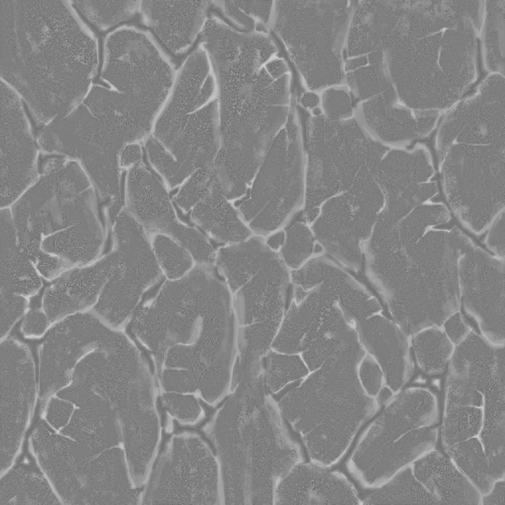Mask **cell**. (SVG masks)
Instances as JSON below:
<instances>
[{"mask_svg": "<svg viewBox=\"0 0 505 505\" xmlns=\"http://www.w3.org/2000/svg\"><path fill=\"white\" fill-rule=\"evenodd\" d=\"M69 160L67 158L60 155H48L41 164V175L51 174L60 170Z\"/></svg>", "mask_w": 505, "mask_h": 505, "instance_id": "11a10c76", "label": "cell"}, {"mask_svg": "<svg viewBox=\"0 0 505 505\" xmlns=\"http://www.w3.org/2000/svg\"><path fill=\"white\" fill-rule=\"evenodd\" d=\"M90 311L69 316L52 325L39 351L38 389L45 401L69 382L79 361L89 353L107 348L119 333Z\"/></svg>", "mask_w": 505, "mask_h": 505, "instance_id": "8fae6325", "label": "cell"}, {"mask_svg": "<svg viewBox=\"0 0 505 505\" xmlns=\"http://www.w3.org/2000/svg\"><path fill=\"white\" fill-rule=\"evenodd\" d=\"M357 375L365 392L376 399L385 382L382 368L369 354H365L361 360L357 367Z\"/></svg>", "mask_w": 505, "mask_h": 505, "instance_id": "f6af8a7d", "label": "cell"}, {"mask_svg": "<svg viewBox=\"0 0 505 505\" xmlns=\"http://www.w3.org/2000/svg\"><path fill=\"white\" fill-rule=\"evenodd\" d=\"M0 77L36 127L80 104L100 64L97 36L68 0H0Z\"/></svg>", "mask_w": 505, "mask_h": 505, "instance_id": "6da1fadb", "label": "cell"}, {"mask_svg": "<svg viewBox=\"0 0 505 505\" xmlns=\"http://www.w3.org/2000/svg\"><path fill=\"white\" fill-rule=\"evenodd\" d=\"M380 164L379 183L386 202L417 194L425 183L433 180L436 171L430 149L420 143L392 148Z\"/></svg>", "mask_w": 505, "mask_h": 505, "instance_id": "cb8c5ba5", "label": "cell"}, {"mask_svg": "<svg viewBox=\"0 0 505 505\" xmlns=\"http://www.w3.org/2000/svg\"><path fill=\"white\" fill-rule=\"evenodd\" d=\"M71 1V0H70ZM80 15L105 32L126 24L138 15L140 0H71Z\"/></svg>", "mask_w": 505, "mask_h": 505, "instance_id": "836d02e7", "label": "cell"}, {"mask_svg": "<svg viewBox=\"0 0 505 505\" xmlns=\"http://www.w3.org/2000/svg\"><path fill=\"white\" fill-rule=\"evenodd\" d=\"M125 195L126 208L146 232L168 235L191 253L200 248L203 234L178 220L164 185L142 162L128 169Z\"/></svg>", "mask_w": 505, "mask_h": 505, "instance_id": "ac0fdd59", "label": "cell"}, {"mask_svg": "<svg viewBox=\"0 0 505 505\" xmlns=\"http://www.w3.org/2000/svg\"><path fill=\"white\" fill-rule=\"evenodd\" d=\"M122 342L94 350L74 368L68 384L57 395L81 405L108 404L120 394L150 382L145 367L134 350L126 353Z\"/></svg>", "mask_w": 505, "mask_h": 505, "instance_id": "7c38bea8", "label": "cell"}, {"mask_svg": "<svg viewBox=\"0 0 505 505\" xmlns=\"http://www.w3.org/2000/svg\"><path fill=\"white\" fill-rule=\"evenodd\" d=\"M503 387L504 345H491L469 332L450 359L445 405L483 407L484 394Z\"/></svg>", "mask_w": 505, "mask_h": 505, "instance_id": "e0dca14e", "label": "cell"}, {"mask_svg": "<svg viewBox=\"0 0 505 505\" xmlns=\"http://www.w3.org/2000/svg\"><path fill=\"white\" fill-rule=\"evenodd\" d=\"M161 401L164 409L182 425H194L204 417L203 408L194 396L166 392Z\"/></svg>", "mask_w": 505, "mask_h": 505, "instance_id": "7bdbcfd3", "label": "cell"}, {"mask_svg": "<svg viewBox=\"0 0 505 505\" xmlns=\"http://www.w3.org/2000/svg\"><path fill=\"white\" fill-rule=\"evenodd\" d=\"M212 3L210 0H140L138 15L168 52L180 56L199 37Z\"/></svg>", "mask_w": 505, "mask_h": 505, "instance_id": "44dd1931", "label": "cell"}, {"mask_svg": "<svg viewBox=\"0 0 505 505\" xmlns=\"http://www.w3.org/2000/svg\"><path fill=\"white\" fill-rule=\"evenodd\" d=\"M29 298L0 292V339L5 338L19 319L28 311Z\"/></svg>", "mask_w": 505, "mask_h": 505, "instance_id": "ee69618b", "label": "cell"}, {"mask_svg": "<svg viewBox=\"0 0 505 505\" xmlns=\"http://www.w3.org/2000/svg\"><path fill=\"white\" fill-rule=\"evenodd\" d=\"M283 396L277 406L301 437L310 461L330 468L345 456L361 428L380 405L359 379L327 383L320 367Z\"/></svg>", "mask_w": 505, "mask_h": 505, "instance_id": "5b68a950", "label": "cell"}, {"mask_svg": "<svg viewBox=\"0 0 505 505\" xmlns=\"http://www.w3.org/2000/svg\"><path fill=\"white\" fill-rule=\"evenodd\" d=\"M228 200L216 177L191 214L193 221L213 239L225 245L242 242L253 234Z\"/></svg>", "mask_w": 505, "mask_h": 505, "instance_id": "83f0119b", "label": "cell"}, {"mask_svg": "<svg viewBox=\"0 0 505 505\" xmlns=\"http://www.w3.org/2000/svg\"><path fill=\"white\" fill-rule=\"evenodd\" d=\"M413 349L418 364L429 376L442 374L454 351L453 343L445 332L436 326L413 335Z\"/></svg>", "mask_w": 505, "mask_h": 505, "instance_id": "d6a6232c", "label": "cell"}, {"mask_svg": "<svg viewBox=\"0 0 505 505\" xmlns=\"http://www.w3.org/2000/svg\"><path fill=\"white\" fill-rule=\"evenodd\" d=\"M505 479L495 480L489 491L481 497V504L487 505H505Z\"/></svg>", "mask_w": 505, "mask_h": 505, "instance_id": "db71d44e", "label": "cell"}, {"mask_svg": "<svg viewBox=\"0 0 505 505\" xmlns=\"http://www.w3.org/2000/svg\"><path fill=\"white\" fill-rule=\"evenodd\" d=\"M447 455L480 494L487 493L495 481L488 457L478 436L444 448Z\"/></svg>", "mask_w": 505, "mask_h": 505, "instance_id": "1f68e13d", "label": "cell"}, {"mask_svg": "<svg viewBox=\"0 0 505 505\" xmlns=\"http://www.w3.org/2000/svg\"><path fill=\"white\" fill-rule=\"evenodd\" d=\"M177 69L149 30L126 24L104 39L103 83L98 88L124 123L138 134L149 135L171 91Z\"/></svg>", "mask_w": 505, "mask_h": 505, "instance_id": "277c9868", "label": "cell"}, {"mask_svg": "<svg viewBox=\"0 0 505 505\" xmlns=\"http://www.w3.org/2000/svg\"><path fill=\"white\" fill-rule=\"evenodd\" d=\"M461 304L493 344L505 343V261L472 241L459 262Z\"/></svg>", "mask_w": 505, "mask_h": 505, "instance_id": "4fadbf2b", "label": "cell"}, {"mask_svg": "<svg viewBox=\"0 0 505 505\" xmlns=\"http://www.w3.org/2000/svg\"><path fill=\"white\" fill-rule=\"evenodd\" d=\"M438 168L448 209L470 232L483 234L505 212V147L453 144Z\"/></svg>", "mask_w": 505, "mask_h": 505, "instance_id": "ba28073f", "label": "cell"}, {"mask_svg": "<svg viewBox=\"0 0 505 505\" xmlns=\"http://www.w3.org/2000/svg\"><path fill=\"white\" fill-rule=\"evenodd\" d=\"M285 229V241L278 254L289 270L296 269L310 259L325 253L310 225L297 221Z\"/></svg>", "mask_w": 505, "mask_h": 505, "instance_id": "8d00e7d4", "label": "cell"}, {"mask_svg": "<svg viewBox=\"0 0 505 505\" xmlns=\"http://www.w3.org/2000/svg\"><path fill=\"white\" fill-rule=\"evenodd\" d=\"M41 225V249L72 267L99 258L104 236L96 192L81 166L69 161L60 170L40 175L29 188Z\"/></svg>", "mask_w": 505, "mask_h": 505, "instance_id": "8992f818", "label": "cell"}, {"mask_svg": "<svg viewBox=\"0 0 505 505\" xmlns=\"http://www.w3.org/2000/svg\"><path fill=\"white\" fill-rule=\"evenodd\" d=\"M114 225V270L90 311L116 329L122 323V316L129 317L143 293L160 278L162 271L146 232L126 207Z\"/></svg>", "mask_w": 505, "mask_h": 505, "instance_id": "30bf717a", "label": "cell"}, {"mask_svg": "<svg viewBox=\"0 0 505 505\" xmlns=\"http://www.w3.org/2000/svg\"><path fill=\"white\" fill-rule=\"evenodd\" d=\"M216 177L213 163L199 167L180 185L175 202L185 212L192 209L205 196Z\"/></svg>", "mask_w": 505, "mask_h": 505, "instance_id": "b9f144b4", "label": "cell"}, {"mask_svg": "<svg viewBox=\"0 0 505 505\" xmlns=\"http://www.w3.org/2000/svg\"><path fill=\"white\" fill-rule=\"evenodd\" d=\"M482 420V407L445 405L441 428L444 449L478 436Z\"/></svg>", "mask_w": 505, "mask_h": 505, "instance_id": "f35d334b", "label": "cell"}, {"mask_svg": "<svg viewBox=\"0 0 505 505\" xmlns=\"http://www.w3.org/2000/svg\"><path fill=\"white\" fill-rule=\"evenodd\" d=\"M285 237V229H279L264 237L267 247L273 252L278 253L283 246Z\"/></svg>", "mask_w": 505, "mask_h": 505, "instance_id": "9f6ffc18", "label": "cell"}, {"mask_svg": "<svg viewBox=\"0 0 505 505\" xmlns=\"http://www.w3.org/2000/svg\"><path fill=\"white\" fill-rule=\"evenodd\" d=\"M29 258L40 276L52 282L72 267L61 258L40 249Z\"/></svg>", "mask_w": 505, "mask_h": 505, "instance_id": "bcb514c9", "label": "cell"}, {"mask_svg": "<svg viewBox=\"0 0 505 505\" xmlns=\"http://www.w3.org/2000/svg\"><path fill=\"white\" fill-rule=\"evenodd\" d=\"M361 504L439 505L414 475L410 465L374 490Z\"/></svg>", "mask_w": 505, "mask_h": 505, "instance_id": "4dcf8cb0", "label": "cell"}, {"mask_svg": "<svg viewBox=\"0 0 505 505\" xmlns=\"http://www.w3.org/2000/svg\"><path fill=\"white\" fill-rule=\"evenodd\" d=\"M51 325L48 318L42 308L28 310L21 325V334L25 337L36 339L42 337Z\"/></svg>", "mask_w": 505, "mask_h": 505, "instance_id": "c3c4849f", "label": "cell"}, {"mask_svg": "<svg viewBox=\"0 0 505 505\" xmlns=\"http://www.w3.org/2000/svg\"><path fill=\"white\" fill-rule=\"evenodd\" d=\"M141 492L143 505H220L219 464L208 440L193 432L171 436L156 457Z\"/></svg>", "mask_w": 505, "mask_h": 505, "instance_id": "9c48e42d", "label": "cell"}, {"mask_svg": "<svg viewBox=\"0 0 505 505\" xmlns=\"http://www.w3.org/2000/svg\"><path fill=\"white\" fill-rule=\"evenodd\" d=\"M485 244L495 256L505 261V212L499 215L487 229Z\"/></svg>", "mask_w": 505, "mask_h": 505, "instance_id": "f907efd6", "label": "cell"}, {"mask_svg": "<svg viewBox=\"0 0 505 505\" xmlns=\"http://www.w3.org/2000/svg\"><path fill=\"white\" fill-rule=\"evenodd\" d=\"M471 241L457 227L432 228L379 271L374 284L406 335L440 326L458 311L459 262Z\"/></svg>", "mask_w": 505, "mask_h": 505, "instance_id": "3957f363", "label": "cell"}, {"mask_svg": "<svg viewBox=\"0 0 505 505\" xmlns=\"http://www.w3.org/2000/svg\"><path fill=\"white\" fill-rule=\"evenodd\" d=\"M231 393L203 430L219 464L222 504L274 505L278 482L304 461L302 448L262 374Z\"/></svg>", "mask_w": 505, "mask_h": 505, "instance_id": "7a4b0ae2", "label": "cell"}, {"mask_svg": "<svg viewBox=\"0 0 505 505\" xmlns=\"http://www.w3.org/2000/svg\"><path fill=\"white\" fill-rule=\"evenodd\" d=\"M115 260L113 251L91 264L71 267L45 289L41 308L51 327L69 316L93 308L113 273Z\"/></svg>", "mask_w": 505, "mask_h": 505, "instance_id": "ffe728a7", "label": "cell"}, {"mask_svg": "<svg viewBox=\"0 0 505 505\" xmlns=\"http://www.w3.org/2000/svg\"><path fill=\"white\" fill-rule=\"evenodd\" d=\"M226 17L248 32L269 33L271 29L274 1H221Z\"/></svg>", "mask_w": 505, "mask_h": 505, "instance_id": "ab89813d", "label": "cell"}, {"mask_svg": "<svg viewBox=\"0 0 505 505\" xmlns=\"http://www.w3.org/2000/svg\"><path fill=\"white\" fill-rule=\"evenodd\" d=\"M441 127L452 144L505 147V117L501 110H455L443 117Z\"/></svg>", "mask_w": 505, "mask_h": 505, "instance_id": "f1b7e54d", "label": "cell"}, {"mask_svg": "<svg viewBox=\"0 0 505 505\" xmlns=\"http://www.w3.org/2000/svg\"><path fill=\"white\" fill-rule=\"evenodd\" d=\"M360 128L379 144L392 148L408 147L436 128L440 113L420 112L383 102L362 104L355 113Z\"/></svg>", "mask_w": 505, "mask_h": 505, "instance_id": "603a6c76", "label": "cell"}, {"mask_svg": "<svg viewBox=\"0 0 505 505\" xmlns=\"http://www.w3.org/2000/svg\"><path fill=\"white\" fill-rule=\"evenodd\" d=\"M377 219L357 196L345 193L326 200L310 225L325 252L358 271Z\"/></svg>", "mask_w": 505, "mask_h": 505, "instance_id": "2e32d148", "label": "cell"}, {"mask_svg": "<svg viewBox=\"0 0 505 505\" xmlns=\"http://www.w3.org/2000/svg\"><path fill=\"white\" fill-rule=\"evenodd\" d=\"M323 100V107L327 118L330 120H345L353 114L349 97L345 94L328 93Z\"/></svg>", "mask_w": 505, "mask_h": 505, "instance_id": "681fc988", "label": "cell"}, {"mask_svg": "<svg viewBox=\"0 0 505 505\" xmlns=\"http://www.w3.org/2000/svg\"><path fill=\"white\" fill-rule=\"evenodd\" d=\"M0 292L29 298L42 287L41 277L30 259L20 251L11 258L0 260Z\"/></svg>", "mask_w": 505, "mask_h": 505, "instance_id": "d590c367", "label": "cell"}, {"mask_svg": "<svg viewBox=\"0 0 505 505\" xmlns=\"http://www.w3.org/2000/svg\"><path fill=\"white\" fill-rule=\"evenodd\" d=\"M377 329L370 317L356 324L365 351L378 363L383 371L385 385L394 393L405 383L413 371V364L406 334L397 324L380 316L381 333L378 316Z\"/></svg>", "mask_w": 505, "mask_h": 505, "instance_id": "d4e9b609", "label": "cell"}, {"mask_svg": "<svg viewBox=\"0 0 505 505\" xmlns=\"http://www.w3.org/2000/svg\"><path fill=\"white\" fill-rule=\"evenodd\" d=\"M274 253L266 245L264 237L252 234L242 242L218 249L215 267L232 293Z\"/></svg>", "mask_w": 505, "mask_h": 505, "instance_id": "f546056e", "label": "cell"}, {"mask_svg": "<svg viewBox=\"0 0 505 505\" xmlns=\"http://www.w3.org/2000/svg\"><path fill=\"white\" fill-rule=\"evenodd\" d=\"M310 461L294 466L278 482L275 505L361 504L343 473Z\"/></svg>", "mask_w": 505, "mask_h": 505, "instance_id": "7402d4cb", "label": "cell"}, {"mask_svg": "<svg viewBox=\"0 0 505 505\" xmlns=\"http://www.w3.org/2000/svg\"><path fill=\"white\" fill-rule=\"evenodd\" d=\"M151 246L160 269L169 280L181 278L193 268L194 260L190 251L174 238L156 234Z\"/></svg>", "mask_w": 505, "mask_h": 505, "instance_id": "60d3db41", "label": "cell"}, {"mask_svg": "<svg viewBox=\"0 0 505 505\" xmlns=\"http://www.w3.org/2000/svg\"><path fill=\"white\" fill-rule=\"evenodd\" d=\"M302 105L307 108H312L315 107L318 103V98L316 95L307 93L305 94L302 99Z\"/></svg>", "mask_w": 505, "mask_h": 505, "instance_id": "6f0895ef", "label": "cell"}, {"mask_svg": "<svg viewBox=\"0 0 505 505\" xmlns=\"http://www.w3.org/2000/svg\"><path fill=\"white\" fill-rule=\"evenodd\" d=\"M217 99L192 111L162 109L151 134L173 157L186 177L213 163L220 145Z\"/></svg>", "mask_w": 505, "mask_h": 505, "instance_id": "9a60e30c", "label": "cell"}, {"mask_svg": "<svg viewBox=\"0 0 505 505\" xmlns=\"http://www.w3.org/2000/svg\"><path fill=\"white\" fill-rule=\"evenodd\" d=\"M450 218V210L440 202H426L394 222L377 218L368 246L378 255L402 253L414 246L429 229Z\"/></svg>", "mask_w": 505, "mask_h": 505, "instance_id": "484cf974", "label": "cell"}, {"mask_svg": "<svg viewBox=\"0 0 505 505\" xmlns=\"http://www.w3.org/2000/svg\"><path fill=\"white\" fill-rule=\"evenodd\" d=\"M443 324L445 333L453 344L456 345L460 343L469 332L468 325L458 312L451 315Z\"/></svg>", "mask_w": 505, "mask_h": 505, "instance_id": "816d5d0a", "label": "cell"}, {"mask_svg": "<svg viewBox=\"0 0 505 505\" xmlns=\"http://www.w3.org/2000/svg\"><path fill=\"white\" fill-rule=\"evenodd\" d=\"M20 251L10 208L0 209V260L11 258Z\"/></svg>", "mask_w": 505, "mask_h": 505, "instance_id": "7dc6e473", "label": "cell"}, {"mask_svg": "<svg viewBox=\"0 0 505 505\" xmlns=\"http://www.w3.org/2000/svg\"><path fill=\"white\" fill-rule=\"evenodd\" d=\"M0 209L9 208L39 178L38 147L22 100L0 79Z\"/></svg>", "mask_w": 505, "mask_h": 505, "instance_id": "5bb4252c", "label": "cell"}, {"mask_svg": "<svg viewBox=\"0 0 505 505\" xmlns=\"http://www.w3.org/2000/svg\"><path fill=\"white\" fill-rule=\"evenodd\" d=\"M236 208L253 234L265 237L284 228L303 208L306 157L296 116H289Z\"/></svg>", "mask_w": 505, "mask_h": 505, "instance_id": "52a82bcc", "label": "cell"}, {"mask_svg": "<svg viewBox=\"0 0 505 505\" xmlns=\"http://www.w3.org/2000/svg\"><path fill=\"white\" fill-rule=\"evenodd\" d=\"M263 361L264 384L271 397L278 395L288 385L304 379L310 373L299 354L281 353L270 348Z\"/></svg>", "mask_w": 505, "mask_h": 505, "instance_id": "e575fe53", "label": "cell"}, {"mask_svg": "<svg viewBox=\"0 0 505 505\" xmlns=\"http://www.w3.org/2000/svg\"><path fill=\"white\" fill-rule=\"evenodd\" d=\"M413 473L439 505L481 504V494L449 456L430 450L411 464Z\"/></svg>", "mask_w": 505, "mask_h": 505, "instance_id": "4316f807", "label": "cell"}, {"mask_svg": "<svg viewBox=\"0 0 505 505\" xmlns=\"http://www.w3.org/2000/svg\"><path fill=\"white\" fill-rule=\"evenodd\" d=\"M483 420L478 436L488 459L505 452V390L484 396Z\"/></svg>", "mask_w": 505, "mask_h": 505, "instance_id": "74e56055", "label": "cell"}, {"mask_svg": "<svg viewBox=\"0 0 505 505\" xmlns=\"http://www.w3.org/2000/svg\"><path fill=\"white\" fill-rule=\"evenodd\" d=\"M216 85L219 114L289 108L292 105L290 72L280 60H271L254 71L222 77Z\"/></svg>", "mask_w": 505, "mask_h": 505, "instance_id": "d6986e66", "label": "cell"}, {"mask_svg": "<svg viewBox=\"0 0 505 505\" xmlns=\"http://www.w3.org/2000/svg\"><path fill=\"white\" fill-rule=\"evenodd\" d=\"M142 148L139 143L126 144L121 149L119 156V164L121 168H128L141 162Z\"/></svg>", "mask_w": 505, "mask_h": 505, "instance_id": "f5cc1de1", "label": "cell"}]
</instances>
